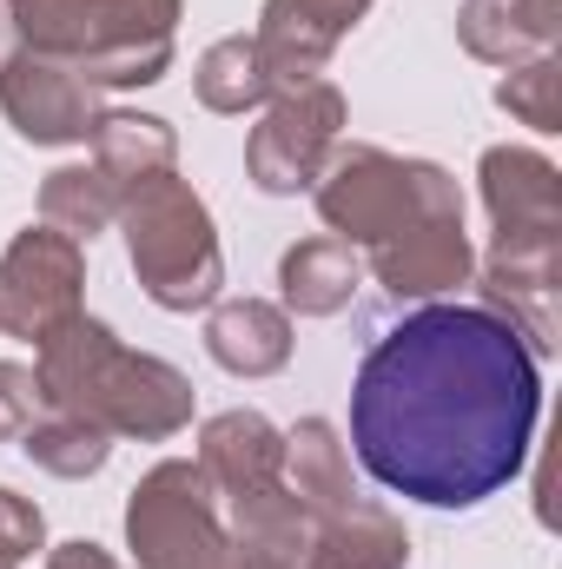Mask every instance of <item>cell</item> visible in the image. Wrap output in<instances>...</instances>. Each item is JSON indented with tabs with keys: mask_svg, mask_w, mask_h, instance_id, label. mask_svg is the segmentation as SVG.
<instances>
[{
	"mask_svg": "<svg viewBox=\"0 0 562 569\" xmlns=\"http://www.w3.org/2000/svg\"><path fill=\"white\" fill-rule=\"evenodd\" d=\"M543 418V365L483 305L404 311L351 378L358 463L430 510H470L523 477Z\"/></svg>",
	"mask_w": 562,
	"mask_h": 569,
	"instance_id": "6da1fadb",
	"label": "cell"
},
{
	"mask_svg": "<svg viewBox=\"0 0 562 569\" xmlns=\"http://www.w3.org/2000/svg\"><path fill=\"white\" fill-rule=\"evenodd\" d=\"M40 365V391L53 411L87 418L107 437H140V443H165L192 425V378L165 358H145L133 345H120L100 318H67L53 338L33 345Z\"/></svg>",
	"mask_w": 562,
	"mask_h": 569,
	"instance_id": "7a4b0ae2",
	"label": "cell"
},
{
	"mask_svg": "<svg viewBox=\"0 0 562 569\" xmlns=\"http://www.w3.org/2000/svg\"><path fill=\"white\" fill-rule=\"evenodd\" d=\"M318 219L331 226V239H344L351 252H384L391 239H404L423 219L463 212V192L443 166L430 159H404L384 146H331L318 179H311Z\"/></svg>",
	"mask_w": 562,
	"mask_h": 569,
	"instance_id": "3957f363",
	"label": "cell"
},
{
	"mask_svg": "<svg viewBox=\"0 0 562 569\" xmlns=\"http://www.w3.org/2000/svg\"><path fill=\"white\" fill-rule=\"evenodd\" d=\"M120 232H127L133 279H140V291L159 311H205V305H219L225 252H219L205 199L179 172H152L120 199Z\"/></svg>",
	"mask_w": 562,
	"mask_h": 569,
	"instance_id": "277c9868",
	"label": "cell"
},
{
	"mask_svg": "<svg viewBox=\"0 0 562 569\" xmlns=\"http://www.w3.org/2000/svg\"><path fill=\"white\" fill-rule=\"evenodd\" d=\"M225 497L192 457H165L133 483L127 503V543L140 569H291L272 557H252L225 530Z\"/></svg>",
	"mask_w": 562,
	"mask_h": 569,
	"instance_id": "5b68a950",
	"label": "cell"
},
{
	"mask_svg": "<svg viewBox=\"0 0 562 569\" xmlns=\"http://www.w3.org/2000/svg\"><path fill=\"white\" fill-rule=\"evenodd\" d=\"M338 127H344V93L331 80H298L265 100L252 140H245V172L259 192L272 199H291V192H311L324 152L338 146Z\"/></svg>",
	"mask_w": 562,
	"mask_h": 569,
	"instance_id": "8992f818",
	"label": "cell"
},
{
	"mask_svg": "<svg viewBox=\"0 0 562 569\" xmlns=\"http://www.w3.org/2000/svg\"><path fill=\"white\" fill-rule=\"evenodd\" d=\"M80 284H87V246H73L53 226L13 232L0 252V331L7 338H53L67 318H80Z\"/></svg>",
	"mask_w": 562,
	"mask_h": 569,
	"instance_id": "52a82bcc",
	"label": "cell"
},
{
	"mask_svg": "<svg viewBox=\"0 0 562 569\" xmlns=\"http://www.w3.org/2000/svg\"><path fill=\"white\" fill-rule=\"evenodd\" d=\"M0 113L27 146H87L107 120L100 87H87L73 60L33 53V47L0 60Z\"/></svg>",
	"mask_w": 562,
	"mask_h": 569,
	"instance_id": "ba28073f",
	"label": "cell"
},
{
	"mask_svg": "<svg viewBox=\"0 0 562 569\" xmlns=\"http://www.w3.org/2000/svg\"><path fill=\"white\" fill-rule=\"evenodd\" d=\"M483 206H490V252L523 259V252H562V172L530 146H490L483 166Z\"/></svg>",
	"mask_w": 562,
	"mask_h": 569,
	"instance_id": "9c48e42d",
	"label": "cell"
},
{
	"mask_svg": "<svg viewBox=\"0 0 562 569\" xmlns=\"http://www.w3.org/2000/svg\"><path fill=\"white\" fill-rule=\"evenodd\" d=\"M172 33L179 0H93L73 67L87 73V87H152L172 67Z\"/></svg>",
	"mask_w": 562,
	"mask_h": 569,
	"instance_id": "30bf717a",
	"label": "cell"
},
{
	"mask_svg": "<svg viewBox=\"0 0 562 569\" xmlns=\"http://www.w3.org/2000/svg\"><path fill=\"white\" fill-rule=\"evenodd\" d=\"M364 13L351 0H265L259 13V60L272 73V93L298 87V80H318V67L338 53V40L358 27Z\"/></svg>",
	"mask_w": 562,
	"mask_h": 569,
	"instance_id": "8fae6325",
	"label": "cell"
},
{
	"mask_svg": "<svg viewBox=\"0 0 562 569\" xmlns=\"http://www.w3.org/2000/svg\"><path fill=\"white\" fill-rule=\"evenodd\" d=\"M364 266L378 272V284L404 305L418 298H443L456 284H470L476 272V252H470V232H463V212H443V219H423L404 239H391L384 252H364Z\"/></svg>",
	"mask_w": 562,
	"mask_h": 569,
	"instance_id": "7c38bea8",
	"label": "cell"
},
{
	"mask_svg": "<svg viewBox=\"0 0 562 569\" xmlns=\"http://www.w3.org/2000/svg\"><path fill=\"white\" fill-rule=\"evenodd\" d=\"M219 497H239V490H259V483H279L284 477V430L265 411H219L199 430V457H192Z\"/></svg>",
	"mask_w": 562,
	"mask_h": 569,
	"instance_id": "4fadbf2b",
	"label": "cell"
},
{
	"mask_svg": "<svg viewBox=\"0 0 562 569\" xmlns=\"http://www.w3.org/2000/svg\"><path fill=\"white\" fill-rule=\"evenodd\" d=\"M456 40H463V53H476L490 67L543 60L562 40V0H463Z\"/></svg>",
	"mask_w": 562,
	"mask_h": 569,
	"instance_id": "5bb4252c",
	"label": "cell"
},
{
	"mask_svg": "<svg viewBox=\"0 0 562 569\" xmlns=\"http://www.w3.org/2000/svg\"><path fill=\"white\" fill-rule=\"evenodd\" d=\"M205 351L232 378H272L291 365V311L272 298H219L205 318Z\"/></svg>",
	"mask_w": 562,
	"mask_h": 569,
	"instance_id": "9a60e30c",
	"label": "cell"
},
{
	"mask_svg": "<svg viewBox=\"0 0 562 569\" xmlns=\"http://www.w3.org/2000/svg\"><path fill=\"white\" fill-rule=\"evenodd\" d=\"M404 563H411L404 523L384 503H364V497L318 517L311 550H304V569H404Z\"/></svg>",
	"mask_w": 562,
	"mask_h": 569,
	"instance_id": "2e32d148",
	"label": "cell"
},
{
	"mask_svg": "<svg viewBox=\"0 0 562 569\" xmlns=\"http://www.w3.org/2000/svg\"><path fill=\"white\" fill-rule=\"evenodd\" d=\"M358 284H364V259H358L344 239H331V232L298 239L279 259L284 311H298V318H331V311H344V305L358 298Z\"/></svg>",
	"mask_w": 562,
	"mask_h": 569,
	"instance_id": "e0dca14e",
	"label": "cell"
},
{
	"mask_svg": "<svg viewBox=\"0 0 562 569\" xmlns=\"http://www.w3.org/2000/svg\"><path fill=\"white\" fill-rule=\"evenodd\" d=\"M284 470H291V490L311 517H331L358 497L351 490V450L338 443L331 418H304V425L284 430Z\"/></svg>",
	"mask_w": 562,
	"mask_h": 569,
	"instance_id": "ac0fdd59",
	"label": "cell"
},
{
	"mask_svg": "<svg viewBox=\"0 0 562 569\" xmlns=\"http://www.w3.org/2000/svg\"><path fill=\"white\" fill-rule=\"evenodd\" d=\"M120 199H127V186H113L100 166H60L40 186V226L67 232L73 246H93L120 219Z\"/></svg>",
	"mask_w": 562,
	"mask_h": 569,
	"instance_id": "d6986e66",
	"label": "cell"
},
{
	"mask_svg": "<svg viewBox=\"0 0 562 569\" xmlns=\"http://www.w3.org/2000/svg\"><path fill=\"white\" fill-rule=\"evenodd\" d=\"M172 159H179V133L159 113H107L93 133V166L127 192L152 172H172Z\"/></svg>",
	"mask_w": 562,
	"mask_h": 569,
	"instance_id": "ffe728a7",
	"label": "cell"
},
{
	"mask_svg": "<svg viewBox=\"0 0 562 569\" xmlns=\"http://www.w3.org/2000/svg\"><path fill=\"white\" fill-rule=\"evenodd\" d=\"M192 87H199V107H205V113H259V107L272 100V73H265V60H259V40H252V33L212 40V47L199 53Z\"/></svg>",
	"mask_w": 562,
	"mask_h": 569,
	"instance_id": "44dd1931",
	"label": "cell"
},
{
	"mask_svg": "<svg viewBox=\"0 0 562 569\" xmlns=\"http://www.w3.org/2000/svg\"><path fill=\"white\" fill-rule=\"evenodd\" d=\"M20 450H27V463H40L47 477H93V470L113 457V437L93 430L87 418H67V411L47 405L33 425L20 430Z\"/></svg>",
	"mask_w": 562,
	"mask_h": 569,
	"instance_id": "7402d4cb",
	"label": "cell"
},
{
	"mask_svg": "<svg viewBox=\"0 0 562 569\" xmlns=\"http://www.w3.org/2000/svg\"><path fill=\"white\" fill-rule=\"evenodd\" d=\"M496 107L510 120H523L530 133H562V60L543 53V60H523L496 80Z\"/></svg>",
	"mask_w": 562,
	"mask_h": 569,
	"instance_id": "603a6c76",
	"label": "cell"
},
{
	"mask_svg": "<svg viewBox=\"0 0 562 569\" xmlns=\"http://www.w3.org/2000/svg\"><path fill=\"white\" fill-rule=\"evenodd\" d=\"M87 13H93V0H7V20L20 27V47L53 53V60H73L87 47Z\"/></svg>",
	"mask_w": 562,
	"mask_h": 569,
	"instance_id": "cb8c5ba5",
	"label": "cell"
},
{
	"mask_svg": "<svg viewBox=\"0 0 562 569\" xmlns=\"http://www.w3.org/2000/svg\"><path fill=\"white\" fill-rule=\"evenodd\" d=\"M40 543H47V517H40V503H27L20 490H0V557L20 563V557H33Z\"/></svg>",
	"mask_w": 562,
	"mask_h": 569,
	"instance_id": "d4e9b609",
	"label": "cell"
},
{
	"mask_svg": "<svg viewBox=\"0 0 562 569\" xmlns=\"http://www.w3.org/2000/svg\"><path fill=\"white\" fill-rule=\"evenodd\" d=\"M40 411H47L40 378H33L27 365H0V430H7V437H20Z\"/></svg>",
	"mask_w": 562,
	"mask_h": 569,
	"instance_id": "484cf974",
	"label": "cell"
},
{
	"mask_svg": "<svg viewBox=\"0 0 562 569\" xmlns=\"http://www.w3.org/2000/svg\"><path fill=\"white\" fill-rule=\"evenodd\" d=\"M47 569H127V563H120V557H107L100 543H87V537H80V543H60V550L47 557Z\"/></svg>",
	"mask_w": 562,
	"mask_h": 569,
	"instance_id": "4316f807",
	"label": "cell"
},
{
	"mask_svg": "<svg viewBox=\"0 0 562 569\" xmlns=\"http://www.w3.org/2000/svg\"><path fill=\"white\" fill-rule=\"evenodd\" d=\"M351 7H358V13H364V7H371V0H351Z\"/></svg>",
	"mask_w": 562,
	"mask_h": 569,
	"instance_id": "83f0119b",
	"label": "cell"
},
{
	"mask_svg": "<svg viewBox=\"0 0 562 569\" xmlns=\"http://www.w3.org/2000/svg\"><path fill=\"white\" fill-rule=\"evenodd\" d=\"M0 569H13V563H7V557H0Z\"/></svg>",
	"mask_w": 562,
	"mask_h": 569,
	"instance_id": "f1b7e54d",
	"label": "cell"
}]
</instances>
